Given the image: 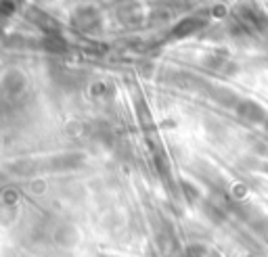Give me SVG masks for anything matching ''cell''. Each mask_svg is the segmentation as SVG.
<instances>
[{"instance_id":"6da1fadb","label":"cell","mask_w":268,"mask_h":257,"mask_svg":"<svg viewBox=\"0 0 268 257\" xmlns=\"http://www.w3.org/2000/svg\"><path fill=\"white\" fill-rule=\"evenodd\" d=\"M241 115H245V117H249V119L258 121V119H262V109H260L258 105H254V103H245V105L241 107Z\"/></svg>"}]
</instances>
